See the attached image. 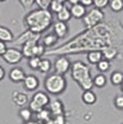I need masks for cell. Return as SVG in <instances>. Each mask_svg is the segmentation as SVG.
Listing matches in <instances>:
<instances>
[{
  "label": "cell",
  "mask_w": 123,
  "mask_h": 124,
  "mask_svg": "<svg viewBox=\"0 0 123 124\" xmlns=\"http://www.w3.org/2000/svg\"><path fill=\"white\" fill-rule=\"evenodd\" d=\"M24 24L27 29L41 35L53 24V13L49 9H35L26 14Z\"/></svg>",
  "instance_id": "6da1fadb"
},
{
  "label": "cell",
  "mask_w": 123,
  "mask_h": 124,
  "mask_svg": "<svg viewBox=\"0 0 123 124\" xmlns=\"http://www.w3.org/2000/svg\"><path fill=\"white\" fill-rule=\"evenodd\" d=\"M70 73H71V78L79 84V86L83 91L92 90V87L94 86L90 67L83 62L77 61L72 63L70 66Z\"/></svg>",
  "instance_id": "7a4b0ae2"
},
{
  "label": "cell",
  "mask_w": 123,
  "mask_h": 124,
  "mask_svg": "<svg viewBox=\"0 0 123 124\" xmlns=\"http://www.w3.org/2000/svg\"><path fill=\"white\" fill-rule=\"evenodd\" d=\"M66 87H67V81L64 75L54 72L44 79V89L49 94L60 95L65 92Z\"/></svg>",
  "instance_id": "3957f363"
},
{
  "label": "cell",
  "mask_w": 123,
  "mask_h": 124,
  "mask_svg": "<svg viewBox=\"0 0 123 124\" xmlns=\"http://www.w3.org/2000/svg\"><path fill=\"white\" fill-rule=\"evenodd\" d=\"M105 18V14L100 9L94 8L91 9L89 12H86V14L83 16V25L86 29L93 28L95 26H97L98 24H100Z\"/></svg>",
  "instance_id": "277c9868"
},
{
  "label": "cell",
  "mask_w": 123,
  "mask_h": 124,
  "mask_svg": "<svg viewBox=\"0 0 123 124\" xmlns=\"http://www.w3.org/2000/svg\"><path fill=\"white\" fill-rule=\"evenodd\" d=\"M50 97L46 93L44 92H36L32 95L31 99L29 101V108L31 109L32 112L37 113L38 111H40L41 109L48 107L50 102Z\"/></svg>",
  "instance_id": "5b68a950"
},
{
  "label": "cell",
  "mask_w": 123,
  "mask_h": 124,
  "mask_svg": "<svg viewBox=\"0 0 123 124\" xmlns=\"http://www.w3.org/2000/svg\"><path fill=\"white\" fill-rule=\"evenodd\" d=\"M23 57L24 55H23L22 51L20 49H16V47H8L6 53L2 55V58L9 65H17L18 63L22 62Z\"/></svg>",
  "instance_id": "8992f818"
},
{
  "label": "cell",
  "mask_w": 123,
  "mask_h": 124,
  "mask_svg": "<svg viewBox=\"0 0 123 124\" xmlns=\"http://www.w3.org/2000/svg\"><path fill=\"white\" fill-rule=\"evenodd\" d=\"M70 66H71V63H70L69 58L62 55L55 59L53 67H54V71L56 73L65 75V73H67L70 70Z\"/></svg>",
  "instance_id": "52a82bcc"
},
{
  "label": "cell",
  "mask_w": 123,
  "mask_h": 124,
  "mask_svg": "<svg viewBox=\"0 0 123 124\" xmlns=\"http://www.w3.org/2000/svg\"><path fill=\"white\" fill-rule=\"evenodd\" d=\"M40 37H36V38H31V39H28L27 41H25L24 43L21 45V51H22L24 57H29L34 56V49L36 46V44L39 42Z\"/></svg>",
  "instance_id": "ba28073f"
},
{
  "label": "cell",
  "mask_w": 123,
  "mask_h": 124,
  "mask_svg": "<svg viewBox=\"0 0 123 124\" xmlns=\"http://www.w3.org/2000/svg\"><path fill=\"white\" fill-rule=\"evenodd\" d=\"M69 31V27H68L67 23L57 21L53 24V32L58 37V39H64L67 36Z\"/></svg>",
  "instance_id": "9c48e42d"
},
{
  "label": "cell",
  "mask_w": 123,
  "mask_h": 124,
  "mask_svg": "<svg viewBox=\"0 0 123 124\" xmlns=\"http://www.w3.org/2000/svg\"><path fill=\"white\" fill-rule=\"evenodd\" d=\"M12 101L14 102V105L17 107H24L29 102L28 96L26 93L20 92V91H14L12 93Z\"/></svg>",
  "instance_id": "30bf717a"
},
{
  "label": "cell",
  "mask_w": 123,
  "mask_h": 124,
  "mask_svg": "<svg viewBox=\"0 0 123 124\" xmlns=\"http://www.w3.org/2000/svg\"><path fill=\"white\" fill-rule=\"evenodd\" d=\"M23 84H24L25 90L32 92L39 87V79L34 75H26L25 79L23 80Z\"/></svg>",
  "instance_id": "8fae6325"
},
{
  "label": "cell",
  "mask_w": 123,
  "mask_h": 124,
  "mask_svg": "<svg viewBox=\"0 0 123 124\" xmlns=\"http://www.w3.org/2000/svg\"><path fill=\"white\" fill-rule=\"evenodd\" d=\"M25 77H26L25 71L20 67H14V68L11 69L10 72H9V79L14 83L23 82V80L25 79Z\"/></svg>",
  "instance_id": "7c38bea8"
},
{
  "label": "cell",
  "mask_w": 123,
  "mask_h": 124,
  "mask_svg": "<svg viewBox=\"0 0 123 124\" xmlns=\"http://www.w3.org/2000/svg\"><path fill=\"white\" fill-rule=\"evenodd\" d=\"M70 13H71L72 17L77 18V20H81L86 14V7L79 2V3L71 6V8H70Z\"/></svg>",
  "instance_id": "4fadbf2b"
},
{
  "label": "cell",
  "mask_w": 123,
  "mask_h": 124,
  "mask_svg": "<svg viewBox=\"0 0 123 124\" xmlns=\"http://www.w3.org/2000/svg\"><path fill=\"white\" fill-rule=\"evenodd\" d=\"M50 111H51L52 116H57V114H63L64 113V105L60 99H53L50 101L48 105Z\"/></svg>",
  "instance_id": "5bb4252c"
},
{
  "label": "cell",
  "mask_w": 123,
  "mask_h": 124,
  "mask_svg": "<svg viewBox=\"0 0 123 124\" xmlns=\"http://www.w3.org/2000/svg\"><path fill=\"white\" fill-rule=\"evenodd\" d=\"M86 58H87V62L92 65H96L99 61L104 58L103 57V52L99 51V50H92V51H89L86 55Z\"/></svg>",
  "instance_id": "9a60e30c"
},
{
  "label": "cell",
  "mask_w": 123,
  "mask_h": 124,
  "mask_svg": "<svg viewBox=\"0 0 123 124\" xmlns=\"http://www.w3.org/2000/svg\"><path fill=\"white\" fill-rule=\"evenodd\" d=\"M36 37H40V34H36V32L31 31V30L27 29L26 31H24L22 35L18 36V38L14 41L15 44H18V45H22L25 41H27L28 39H31V38H36Z\"/></svg>",
  "instance_id": "2e32d148"
},
{
  "label": "cell",
  "mask_w": 123,
  "mask_h": 124,
  "mask_svg": "<svg viewBox=\"0 0 123 124\" xmlns=\"http://www.w3.org/2000/svg\"><path fill=\"white\" fill-rule=\"evenodd\" d=\"M0 40L3 42H12L14 40V35L13 32L9 29L8 27L4 26H0Z\"/></svg>",
  "instance_id": "e0dca14e"
},
{
  "label": "cell",
  "mask_w": 123,
  "mask_h": 124,
  "mask_svg": "<svg viewBox=\"0 0 123 124\" xmlns=\"http://www.w3.org/2000/svg\"><path fill=\"white\" fill-rule=\"evenodd\" d=\"M58 41V37L54 32H50L42 38V44L46 47H52L54 46Z\"/></svg>",
  "instance_id": "ac0fdd59"
},
{
  "label": "cell",
  "mask_w": 123,
  "mask_h": 124,
  "mask_svg": "<svg viewBox=\"0 0 123 124\" xmlns=\"http://www.w3.org/2000/svg\"><path fill=\"white\" fill-rule=\"evenodd\" d=\"M82 101L86 105H93L95 104L97 101V97H96L95 93L92 90H86L83 91V94H82Z\"/></svg>",
  "instance_id": "d6986e66"
},
{
  "label": "cell",
  "mask_w": 123,
  "mask_h": 124,
  "mask_svg": "<svg viewBox=\"0 0 123 124\" xmlns=\"http://www.w3.org/2000/svg\"><path fill=\"white\" fill-rule=\"evenodd\" d=\"M56 17H57V21H61V22H69L70 18L72 17L71 16V13H70V9H68L66 6H64V8L56 13Z\"/></svg>",
  "instance_id": "ffe728a7"
},
{
  "label": "cell",
  "mask_w": 123,
  "mask_h": 124,
  "mask_svg": "<svg viewBox=\"0 0 123 124\" xmlns=\"http://www.w3.org/2000/svg\"><path fill=\"white\" fill-rule=\"evenodd\" d=\"M101 52H103V57L108 59V61H112V59H115L118 55L117 49H115V47H112V46L105 47V49L101 50Z\"/></svg>",
  "instance_id": "44dd1931"
},
{
  "label": "cell",
  "mask_w": 123,
  "mask_h": 124,
  "mask_svg": "<svg viewBox=\"0 0 123 124\" xmlns=\"http://www.w3.org/2000/svg\"><path fill=\"white\" fill-rule=\"evenodd\" d=\"M51 68H52L51 61H50L49 58H41L38 70H39L41 73H48V72H50Z\"/></svg>",
  "instance_id": "7402d4cb"
},
{
  "label": "cell",
  "mask_w": 123,
  "mask_h": 124,
  "mask_svg": "<svg viewBox=\"0 0 123 124\" xmlns=\"http://www.w3.org/2000/svg\"><path fill=\"white\" fill-rule=\"evenodd\" d=\"M65 3L62 2L61 0H52L51 3H50V7H49V10L52 12V13H58L62 9L64 8Z\"/></svg>",
  "instance_id": "603a6c76"
},
{
  "label": "cell",
  "mask_w": 123,
  "mask_h": 124,
  "mask_svg": "<svg viewBox=\"0 0 123 124\" xmlns=\"http://www.w3.org/2000/svg\"><path fill=\"white\" fill-rule=\"evenodd\" d=\"M93 83H94V86L98 87V89H101L106 85L107 83V79H106L105 75L100 73V75H96L95 77L93 78Z\"/></svg>",
  "instance_id": "cb8c5ba5"
},
{
  "label": "cell",
  "mask_w": 123,
  "mask_h": 124,
  "mask_svg": "<svg viewBox=\"0 0 123 124\" xmlns=\"http://www.w3.org/2000/svg\"><path fill=\"white\" fill-rule=\"evenodd\" d=\"M36 116H37V120L43 121V122H46L48 119H50V118H52V116H53L49 108H43V109H41V110L38 111V112L36 113Z\"/></svg>",
  "instance_id": "d4e9b609"
},
{
  "label": "cell",
  "mask_w": 123,
  "mask_h": 124,
  "mask_svg": "<svg viewBox=\"0 0 123 124\" xmlns=\"http://www.w3.org/2000/svg\"><path fill=\"white\" fill-rule=\"evenodd\" d=\"M110 81L113 85H121V83L123 82V72H121V71H113L111 73Z\"/></svg>",
  "instance_id": "484cf974"
},
{
  "label": "cell",
  "mask_w": 123,
  "mask_h": 124,
  "mask_svg": "<svg viewBox=\"0 0 123 124\" xmlns=\"http://www.w3.org/2000/svg\"><path fill=\"white\" fill-rule=\"evenodd\" d=\"M109 7L112 12L119 13L123 10V0H110Z\"/></svg>",
  "instance_id": "4316f807"
},
{
  "label": "cell",
  "mask_w": 123,
  "mask_h": 124,
  "mask_svg": "<svg viewBox=\"0 0 123 124\" xmlns=\"http://www.w3.org/2000/svg\"><path fill=\"white\" fill-rule=\"evenodd\" d=\"M32 111L30 108H25V107H23L22 109H21L20 111H18V116H21V119H22L23 121H29L32 119Z\"/></svg>",
  "instance_id": "83f0119b"
},
{
  "label": "cell",
  "mask_w": 123,
  "mask_h": 124,
  "mask_svg": "<svg viewBox=\"0 0 123 124\" xmlns=\"http://www.w3.org/2000/svg\"><path fill=\"white\" fill-rule=\"evenodd\" d=\"M40 61H41V57H39V56L29 57V58H28V66H29V68L32 69V70H38Z\"/></svg>",
  "instance_id": "f1b7e54d"
},
{
  "label": "cell",
  "mask_w": 123,
  "mask_h": 124,
  "mask_svg": "<svg viewBox=\"0 0 123 124\" xmlns=\"http://www.w3.org/2000/svg\"><path fill=\"white\" fill-rule=\"evenodd\" d=\"M96 66H97V69H98V70L100 71L101 73H103V72H106V71L109 70V68H110V63H109V61H108V59L103 58L101 61H99L98 63L96 64Z\"/></svg>",
  "instance_id": "f546056e"
},
{
  "label": "cell",
  "mask_w": 123,
  "mask_h": 124,
  "mask_svg": "<svg viewBox=\"0 0 123 124\" xmlns=\"http://www.w3.org/2000/svg\"><path fill=\"white\" fill-rule=\"evenodd\" d=\"M46 47L44 46L42 43H40V42H38L36 44V46H35L34 49V56H43L46 55Z\"/></svg>",
  "instance_id": "4dcf8cb0"
},
{
  "label": "cell",
  "mask_w": 123,
  "mask_h": 124,
  "mask_svg": "<svg viewBox=\"0 0 123 124\" xmlns=\"http://www.w3.org/2000/svg\"><path fill=\"white\" fill-rule=\"evenodd\" d=\"M109 1L110 0H93V4L95 8L103 10L109 6Z\"/></svg>",
  "instance_id": "1f68e13d"
},
{
  "label": "cell",
  "mask_w": 123,
  "mask_h": 124,
  "mask_svg": "<svg viewBox=\"0 0 123 124\" xmlns=\"http://www.w3.org/2000/svg\"><path fill=\"white\" fill-rule=\"evenodd\" d=\"M51 1L52 0H35V3L40 9H49Z\"/></svg>",
  "instance_id": "d6a6232c"
},
{
  "label": "cell",
  "mask_w": 123,
  "mask_h": 124,
  "mask_svg": "<svg viewBox=\"0 0 123 124\" xmlns=\"http://www.w3.org/2000/svg\"><path fill=\"white\" fill-rule=\"evenodd\" d=\"M20 4L23 7L24 10H29L35 3V0H18Z\"/></svg>",
  "instance_id": "836d02e7"
},
{
  "label": "cell",
  "mask_w": 123,
  "mask_h": 124,
  "mask_svg": "<svg viewBox=\"0 0 123 124\" xmlns=\"http://www.w3.org/2000/svg\"><path fill=\"white\" fill-rule=\"evenodd\" d=\"M115 108H118L119 110H123V95H118L115 96V101H113Z\"/></svg>",
  "instance_id": "e575fe53"
},
{
  "label": "cell",
  "mask_w": 123,
  "mask_h": 124,
  "mask_svg": "<svg viewBox=\"0 0 123 124\" xmlns=\"http://www.w3.org/2000/svg\"><path fill=\"white\" fill-rule=\"evenodd\" d=\"M54 122L55 124H66V118L63 114H57V116H53Z\"/></svg>",
  "instance_id": "d590c367"
},
{
  "label": "cell",
  "mask_w": 123,
  "mask_h": 124,
  "mask_svg": "<svg viewBox=\"0 0 123 124\" xmlns=\"http://www.w3.org/2000/svg\"><path fill=\"white\" fill-rule=\"evenodd\" d=\"M7 49H8V46H7L6 42H3V41L0 40V57H2V55L6 53Z\"/></svg>",
  "instance_id": "8d00e7d4"
},
{
  "label": "cell",
  "mask_w": 123,
  "mask_h": 124,
  "mask_svg": "<svg viewBox=\"0 0 123 124\" xmlns=\"http://www.w3.org/2000/svg\"><path fill=\"white\" fill-rule=\"evenodd\" d=\"M80 3H82L85 7H90L93 4V0H80Z\"/></svg>",
  "instance_id": "74e56055"
},
{
  "label": "cell",
  "mask_w": 123,
  "mask_h": 124,
  "mask_svg": "<svg viewBox=\"0 0 123 124\" xmlns=\"http://www.w3.org/2000/svg\"><path fill=\"white\" fill-rule=\"evenodd\" d=\"M4 77H6V70H4L3 67H1V66H0V81L3 80Z\"/></svg>",
  "instance_id": "f35d334b"
},
{
  "label": "cell",
  "mask_w": 123,
  "mask_h": 124,
  "mask_svg": "<svg viewBox=\"0 0 123 124\" xmlns=\"http://www.w3.org/2000/svg\"><path fill=\"white\" fill-rule=\"evenodd\" d=\"M44 124H55V122H54V119H53V116L52 118H50L48 119V120L44 122Z\"/></svg>",
  "instance_id": "ab89813d"
},
{
  "label": "cell",
  "mask_w": 123,
  "mask_h": 124,
  "mask_svg": "<svg viewBox=\"0 0 123 124\" xmlns=\"http://www.w3.org/2000/svg\"><path fill=\"white\" fill-rule=\"evenodd\" d=\"M68 2H69L71 6H74V4H77V3H79L80 2V0H67Z\"/></svg>",
  "instance_id": "60d3db41"
},
{
  "label": "cell",
  "mask_w": 123,
  "mask_h": 124,
  "mask_svg": "<svg viewBox=\"0 0 123 124\" xmlns=\"http://www.w3.org/2000/svg\"><path fill=\"white\" fill-rule=\"evenodd\" d=\"M23 124H37V121H34L31 119V120H29V121H24Z\"/></svg>",
  "instance_id": "b9f144b4"
},
{
  "label": "cell",
  "mask_w": 123,
  "mask_h": 124,
  "mask_svg": "<svg viewBox=\"0 0 123 124\" xmlns=\"http://www.w3.org/2000/svg\"><path fill=\"white\" fill-rule=\"evenodd\" d=\"M37 124H44L43 121H40V120H37Z\"/></svg>",
  "instance_id": "7bdbcfd3"
},
{
  "label": "cell",
  "mask_w": 123,
  "mask_h": 124,
  "mask_svg": "<svg viewBox=\"0 0 123 124\" xmlns=\"http://www.w3.org/2000/svg\"><path fill=\"white\" fill-rule=\"evenodd\" d=\"M121 90H122V92H123V82L121 83Z\"/></svg>",
  "instance_id": "ee69618b"
},
{
  "label": "cell",
  "mask_w": 123,
  "mask_h": 124,
  "mask_svg": "<svg viewBox=\"0 0 123 124\" xmlns=\"http://www.w3.org/2000/svg\"><path fill=\"white\" fill-rule=\"evenodd\" d=\"M4 1H7V0H0V2H4Z\"/></svg>",
  "instance_id": "f6af8a7d"
}]
</instances>
